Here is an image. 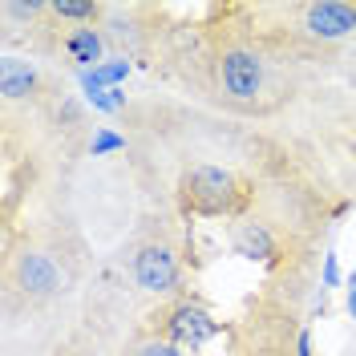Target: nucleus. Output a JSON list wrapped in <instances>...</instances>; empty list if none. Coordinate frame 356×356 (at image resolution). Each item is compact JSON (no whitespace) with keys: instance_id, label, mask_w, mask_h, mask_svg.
Listing matches in <instances>:
<instances>
[{"instance_id":"nucleus-17","label":"nucleus","mask_w":356,"mask_h":356,"mask_svg":"<svg viewBox=\"0 0 356 356\" xmlns=\"http://www.w3.org/2000/svg\"><path fill=\"white\" fill-rule=\"evenodd\" d=\"M348 312H353V320H356V291H348Z\"/></svg>"},{"instance_id":"nucleus-11","label":"nucleus","mask_w":356,"mask_h":356,"mask_svg":"<svg viewBox=\"0 0 356 356\" xmlns=\"http://www.w3.org/2000/svg\"><path fill=\"white\" fill-rule=\"evenodd\" d=\"M57 17H69V21H89V17H97V4H89V0H53L49 4Z\"/></svg>"},{"instance_id":"nucleus-8","label":"nucleus","mask_w":356,"mask_h":356,"mask_svg":"<svg viewBox=\"0 0 356 356\" xmlns=\"http://www.w3.org/2000/svg\"><path fill=\"white\" fill-rule=\"evenodd\" d=\"M37 86V69L21 61V57H4L0 61V93L13 102V97H24L29 89Z\"/></svg>"},{"instance_id":"nucleus-13","label":"nucleus","mask_w":356,"mask_h":356,"mask_svg":"<svg viewBox=\"0 0 356 356\" xmlns=\"http://www.w3.org/2000/svg\"><path fill=\"white\" fill-rule=\"evenodd\" d=\"M122 146H126V138H122V134H110V130L93 134V142H89L93 158H97V154H113V150H122Z\"/></svg>"},{"instance_id":"nucleus-1","label":"nucleus","mask_w":356,"mask_h":356,"mask_svg":"<svg viewBox=\"0 0 356 356\" xmlns=\"http://www.w3.org/2000/svg\"><path fill=\"white\" fill-rule=\"evenodd\" d=\"M247 191L235 170L222 166H191L182 182H178V207L186 215H202V219H219V215H235L243 207Z\"/></svg>"},{"instance_id":"nucleus-3","label":"nucleus","mask_w":356,"mask_h":356,"mask_svg":"<svg viewBox=\"0 0 356 356\" xmlns=\"http://www.w3.org/2000/svg\"><path fill=\"white\" fill-rule=\"evenodd\" d=\"M300 29L316 41H340L356 33V4L348 0H316L300 8Z\"/></svg>"},{"instance_id":"nucleus-5","label":"nucleus","mask_w":356,"mask_h":356,"mask_svg":"<svg viewBox=\"0 0 356 356\" xmlns=\"http://www.w3.org/2000/svg\"><path fill=\"white\" fill-rule=\"evenodd\" d=\"M134 280L150 296H166L178 288V259L166 243H146L134 255Z\"/></svg>"},{"instance_id":"nucleus-9","label":"nucleus","mask_w":356,"mask_h":356,"mask_svg":"<svg viewBox=\"0 0 356 356\" xmlns=\"http://www.w3.org/2000/svg\"><path fill=\"white\" fill-rule=\"evenodd\" d=\"M65 53L81 65V73H86L89 65L97 69V61H102V33H97V29H89V24L73 29V33L65 37Z\"/></svg>"},{"instance_id":"nucleus-6","label":"nucleus","mask_w":356,"mask_h":356,"mask_svg":"<svg viewBox=\"0 0 356 356\" xmlns=\"http://www.w3.org/2000/svg\"><path fill=\"white\" fill-rule=\"evenodd\" d=\"M17 280L29 296H53V291H61V267L44 251H24L17 264Z\"/></svg>"},{"instance_id":"nucleus-16","label":"nucleus","mask_w":356,"mask_h":356,"mask_svg":"<svg viewBox=\"0 0 356 356\" xmlns=\"http://www.w3.org/2000/svg\"><path fill=\"white\" fill-rule=\"evenodd\" d=\"M296 356H316L312 353V336L308 332H300V340H296Z\"/></svg>"},{"instance_id":"nucleus-10","label":"nucleus","mask_w":356,"mask_h":356,"mask_svg":"<svg viewBox=\"0 0 356 356\" xmlns=\"http://www.w3.org/2000/svg\"><path fill=\"white\" fill-rule=\"evenodd\" d=\"M86 73L102 89H118V81H126V73H130V61L126 57H113V61H102L97 69H86Z\"/></svg>"},{"instance_id":"nucleus-7","label":"nucleus","mask_w":356,"mask_h":356,"mask_svg":"<svg viewBox=\"0 0 356 356\" xmlns=\"http://www.w3.org/2000/svg\"><path fill=\"white\" fill-rule=\"evenodd\" d=\"M231 243H235V251H239L243 259L267 264V259L275 255V239H271V231H267L264 222H239V227L231 231Z\"/></svg>"},{"instance_id":"nucleus-14","label":"nucleus","mask_w":356,"mask_h":356,"mask_svg":"<svg viewBox=\"0 0 356 356\" xmlns=\"http://www.w3.org/2000/svg\"><path fill=\"white\" fill-rule=\"evenodd\" d=\"M138 356H182V348L170 344V340H150V344L138 348Z\"/></svg>"},{"instance_id":"nucleus-15","label":"nucleus","mask_w":356,"mask_h":356,"mask_svg":"<svg viewBox=\"0 0 356 356\" xmlns=\"http://www.w3.org/2000/svg\"><path fill=\"white\" fill-rule=\"evenodd\" d=\"M324 284H328V288H336V284H340V267H336V255H332V251L324 255Z\"/></svg>"},{"instance_id":"nucleus-12","label":"nucleus","mask_w":356,"mask_h":356,"mask_svg":"<svg viewBox=\"0 0 356 356\" xmlns=\"http://www.w3.org/2000/svg\"><path fill=\"white\" fill-rule=\"evenodd\" d=\"M89 106L102 110V113H118L122 106H126V93H122V89H102V93L89 97Z\"/></svg>"},{"instance_id":"nucleus-4","label":"nucleus","mask_w":356,"mask_h":356,"mask_svg":"<svg viewBox=\"0 0 356 356\" xmlns=\"http://www.w3.org/2000/svg\"><path fill=\"white\" fill-rule=\"evenodd\" d=\"M162 328H166V340L178 344V348H202L219 336V324L199 308V304H175V308L162 316Z\"/></svg>"},{"instance_id":"nucleus-2","label":"nucleus","mask_w":356,"mask_h":356,"mask_svg":"<svg viewBox=\"0 0 356 356\" xmlns=\"http://www.w3.org/2000/svg\"><path fill=\"white\" fill-rule=\"evenodd\" d=\"M219 89L227 93L231 106L251 110L267 89V69L251 49H222L219 57Z\"/></svg>"},{"instance_id":"nucleus-18","label":"nucleus","mask_w":356,"mask_h":356,"mask_svg":"<svg viewBox=\"0 0 356 356\" xmlns=\"http://www.w3.org/2000/svg\"><path fill=\"white\" fill-rule=\"evenodd\" d=\"M348 291H356V271H353V280H348Z\"/></svg>"}]
</instances>
